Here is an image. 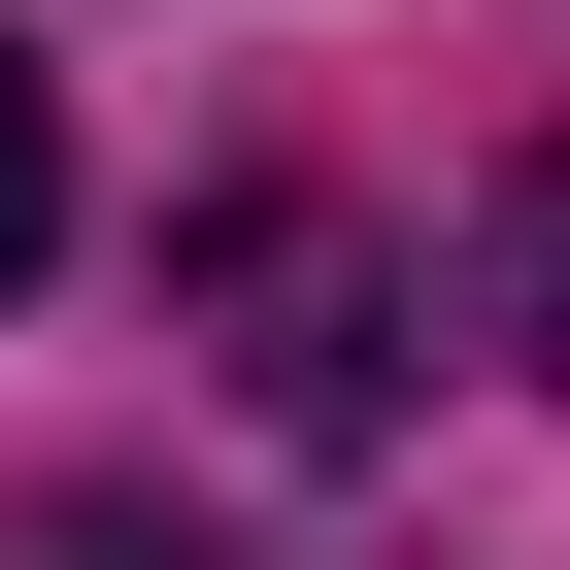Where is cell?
<instances>
[{
    "mask_svg": "<svg viewBox=\"0 0 570 570\" xmlns=\"http://www.w3.org/2000/svg\"><path fill=\"white\" fill-rule=\"evenodd\" d=\"M235 370L303 403V436H370V403H403V336H370V268H336V235H235Z\"/></svg>",
    "mask_w": 570,
    "mask_h": 570,
    "instance_id": "obj_1",
    "label": "cell"
},
{
    "mask_svg": "<svg viewBox=\"0 0 570 570\" xmlns=\"http://www.w3.org/2000/svg\"><path fill=\"white\" fill-rule=\"evenodd\" d=\"M68 268V135H35V35H0V303Z\"/></svg>",
    "mask_w": 570,
    "mask_h": 570,
    "instance_id": "obj_2",
    "label": "cell"
},
{
    "mask_svg": "<svg viewBox=\"0 0 570 570\" xmlns=\"http://www.w3.org/2000/svg\"><path fill=\"white\" fill-rule=\"evenodd\" d=\"M503 303H537V370H570V168H537V202H503Z\"/></svg>",
    "mask_w": 570,
    "mask_h": 570,
    "instance_id": "obj_3",
    "label": "cell"
},
{
    "mask_svg": "<svg viewBox=\"0 0 570 570\" xmlns=\"http://www.w3.org/2000/svg\"><path fill=\"white\" fill-rule=\"evenodd\" d=\"M68 570H202V537H168V503H68Z\"/></svg>",
    "mask_w": 570,
    "mask_h": 570,
    "instance_id": "obj_4",
    "label": "cell"
}]
</instances>
